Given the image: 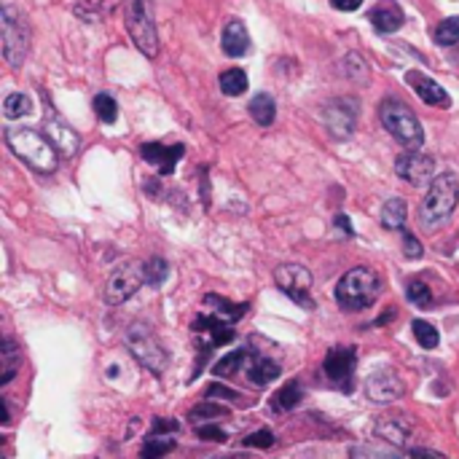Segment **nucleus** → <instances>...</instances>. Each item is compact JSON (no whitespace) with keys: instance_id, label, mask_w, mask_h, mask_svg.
I'll list each match as a JSON object with an SVG mask.
<instances>
[{"instance_id":"22","label":"nucleus","mask_w":459,"mask_h":459,"mask_svg":"<svg viewBox=\"0 0 459 459\" xmlns=\"http://www.w3.org/2000/svg\"><path fill=\"white\" fill-rule=\"evenodd\" d=\"M118 0H78L73 5V13L83 22H102L116 11Z\"/></svg>"},{"instance_id":"14","label":"nucleus","mask_w":459,"mask_h":459,"mask_svg":"<svg viewBox=\"0 0 459 459\" xmlns=\"http://www.w3.org/2000/svg\"><path fill=\"white\" fill-rule=\"evenodd\" d=\"M406 83L414 89V94H417L425 105H433V108H452V94H449L436 78H430L428 73L409 70V73H406Z\"/></svg>"},{"instance_id":"7","label":"nucleus","mask_w":459,"mask_h":459,"mask_svg":"<svg viewBox=\"0 0 459 459\" xmlns=\"http://www.w3.org/2000/svg\"><path fill=\"white\" fill-rule=\"evenodd\" d=\"M126 30L134 40V46L145 56L159 54V35H156V19H153V0H126Z\"/></svg>"},{"instance_id":"13","label":"nucleus","mask_w":459,"mask_h":459,"mask_svg":"<svg viewBox=\"0 0 459 459\" xmlns=\"http://www.w3.org/2000/svg\"><path fill=\"white\" fill-rule=\"evenodd\" d=\"M355 116H358V108L350 100H333L323 108V121L336 140H347L352 134Z\"/></svg>"},{"instance_id":"17","label":"nucleus","mask_w":459,"mask_h":459,"mask_svg":"<svg viewBox=\"0 0 459 459\" xmlns=\"http://www.w3.org/2000/svg\"><path fill=\"white\" fill-rule=\"evenodd\" d=\"M186 153V145L175 143V145H161V143H145L140 148V156L145 164H153L161 175H172L178 161L183 159Z\"/></svg>"},{"instance_id":"28","label":"nucleus","mask_w":459,"mask_h":459,"mask_svg":"<svg viewBox=\"0 0 459 459\" xmlns=\"http://www.w3.org/2000/svg\"><path fill=\"white\" fill-rule=\"evenodd\" d=\"M204 304L207 307H215V315L223 317V320H229V323L245 317V312H247V304H231V301H226L221 296H204Z\"/></svg>"},{"instance_id":"16","label":"nucleus","mask_w":459,"mask_h":459,"mask_svg":"<svg viewBox=\"0 0 459 459\" xmlns=\"http://www.w3.org/2000/svg\"><path fill=\"white\" fill-rule=\"evenodd\" d=\"M395 172H398V178H403L411 186H425V183H430V178L436 172V161L425 153L409 151L395 161Z\"/></svg>"},{"instance_id":"42","label":"nucleus","mask_w":459,"mask_h":459,"mask_svg":"<svg viewBox=\"0 0 459 459\" xmlns=\"http://www.w3.org/2000/svg\"><path fill=\"white\" fill-rule=\"evenodd\" d=\"M161 433H178V422L175 420H156L151 428V436H161Z\"/></svg>"},{"instance_id":"26","label":"nucleus","mask_w":459,"mask_h":459,"mask_svg":"<svg viewBox=\"0 0 459 459\" xmlns=\"http://www.w3.org/2000/svg\"><path fill=\"white\" fill-rule=\"evenodd\" d=\"M218 83H221V91H223L226 97H237V94H245V91H247V83H250V81H247V73H245V70L231 67V70L221 73Z\"/></svg>"},{"instance_id":"39","label":"nucleus","mask_w":459,"mask_h":459,"mask_svg":"<svg viewBox=\"0 0 459 459\" xmlns=\"http://www.w3.org/2000/svg\"><path fill=\"white\" fill-rule=\"evenodd\" d=\"M245 446H258V449H269V446H274V436L269 433V430H258V433H250L245 441H242Z\"/></svg>"},{"instance_id":"9","label":"nucleus","mask_w":459,"mask_h":459,"mask_svg":"<svg viewBox=\"0 0 459 459\" xmlns=\"http://www.w3.org/2000/svg\"><path fill=\"white\" fill-rule=\"evenodd\" d=\"M145 282V272L140 264H121L113 269V274L105 282V304L108 307H118L126 299H132L137 293V288Z\"/></svg>"},{"instance_id":"12","label":"nucleus","mask_w":459,"mask_h":459,"mask_svg":"<svg viewBox=\"0 0 459 459\" xmlns=\"http://www.w3.org/2000/svg\"><path fill=\"white\" fill-rule=\"evenodd\" d=\"M355 366H358V355L352 347H333L323 360V374L331 385L350 387L355 377Z\"/></svg>"},{"instance_id":"27","label":"nucleus","mask_w":459,"mask_h":459,"mask_svg":"<svg viewBox=\"0 0 459 459\" xmlns=\"http://www.w3.org/2000/svg\"><path fill=\"white\" fill-rule=\"evenodd\" d=\"M382 223L390 231H403L406 229V202L403 199H390L382 210Z\"/></svg>"},{"instance_id":"10","label":"nucleus","mask_w":459,"mask_h":459,"mask_svg":"<svg viewBox=\"0 0 459 459\" xmlns=\"http://www.w3.org/2000/svg\"><path fill=\"white\" fill-rule=\"evenodd\" d=\"M274 282H277V288L290 301H296V304H301L307 309H315V301L309 296V290H312V274H309V269H304L299 264H282L274 272Z\"/></svg>"},{"instance_id":"25","label":"nucleus","mask_w":459,"mask_h":459,"mask_svg":"<svg viewBox=\"0 0 459 459\" xmlns=\"http://www.w3.org/2000/svg\"><path fill=\"white\" fill-rule=\"evenodd\" d=\"M247 363H250V352L247 350H234V352H229L226 358H221L212 366V374L215 377H237L242 368H247Z\"/></svg>"},{"instance_id":"40","label":"nucleus","mask_w":459,"mask_h":459,"mask_svg":"<svg viewBox=\"0 0 459 459\" xmlns=\"http://www.w3.org/2000/svg\"><path fill=\"white\" fill-rule=\"evenodd\" d=\"M403 253L414 261V258H422V245H420V239L414 237V234H406L403 237Z\"/></svg>"},{"instance_id":"6","label":"nucleus","mask_w":459,"mask_h":459,"mask_svg":"<svg viewBox=\"0 0 459 459\" xmlns=\"http://www.w3.org/2000/svg\"><path fill=\"white\" fill-rule=\"evenodd\" d=\"M0 38H3V56L11 67H22L30 51V40H32V27L30 19L16 8V5H5L0 11Z\"/></svg>"},{"instance_id":"35","label":"nucleus","mask_w":459,"mask_h":459,"mask_svg":"<svg viewBox=\"0 0 459 459\" xmlns=\"http://www.w3.org/2000/svg\"><path fill=\"white\" fill-rule=\"evenodd\" d=\"M175 449V441L172 438H161V436H151L145 444H143V449H140V455L143 457H151V459H159L164 457V455H169Z\"/></svg>"},{"instance_id":"43","label":"nucleus","mask_w":459,"mask_h":459,"mask_svg":"<svg viewBox=\"0 0 459 459\" xmlns=\"http://www.w3.org/2000/svg\"><path fill=\"white\" fill-rule=\"evenodd\" d=\"M331 5L336 11H358L363 5V0H331Z\"/></svg>"},{"instance_id":"31","label":"nucleus","mask_w":459,"mask_h":459,"mask_svg":"<svg viewBox=\"0 0 459 459\" xmlns=\"http://www.w3.org/2000/svg\"><path fill=\"white\" fill-rule=\"evenodd\" d=\"M94 113H97V118L102 121V124H113L116 118H118V102L113 100V94H108V91H100L97 97H94Z\"/></svg>"},{"instance_id":"18","label":"nucleus","mask_w":459,"mask_h":459,"mask_svg":"<svg viewBox=\"0 0 459 459\" xmlns=\"http://www.w3.org/2000/svg\"><path fill=\"white\" fill-rule=\"evenodd\" d=\"M368 19H371V24H374L379 32H385V35L398 32V30L406 24V13H403V8H401L395 0H379V3L368 11Z\"/></svg>"},{"instance_id":"29","label":"nucleus","mask_w":459,"mask_h":459,"mask_svg":"<svg viewBox=\"0 0 459 459\" xmlns=\"http://www.w3.org/2000/svg\"><path fill=\"white\" fill-rule=\"evenodd\" d=\"M301 387H299V382H288L274 398H272V409L274 411H293L299 403H301Z\"/></svg>"},{"instance_id":"34","label":"nucleus","mask_w":459,"mask_h":459,"mask_svg":"<svg viewBox=\"0 0 459 459\" xmlns=\"http://www.w3.org/2000/svg\"><path fill=\"white\" fill-rule=\"evenodd\" d=\"M143 272H145V282H148L151 288H159V285L169 277V266H167L164 258H151V261H145V264H143Z\"/></svg>"},{"instance_id":"44","label":"nucleus","mask_w":459,"mask_h":459,"mask_svg":"<svg viewBox=\"0 0 459 459\" xmlns=\"http://www.w3.org/2000/svg\"><path fill=\"white\" fill-rule=\"evenodd\" d=\"M411 457H444L441 452H433V449H409Z\"/></svg>"},{"instance_id":"37","label":"nucleus","mask_w":459,"mask_h":459,"mask_svg":"<svg viewBox=\"0 0 459 459\" xmlns=\"http://www.w3.org/2000/svg\"><path fill=\"white\" fill-rule=\"evenodd\" d=\"M406 296H409V301H411L414 307H428V304L433 301V293H430V288H428L422 280H414V282H409V288H406Z\"/></svg>"},{"instance_id":"24","label":"nucleus","mask_w":459,"mask_h":459,"mask_svg":"<svg viewBox=\"0 0 459 459\" xmlns=\"http://www.w3.org/2000/svg\"><path fill=\"white\" fill-rule=\"evenodd\" d=\"M247 110H250L253 121L261 124V126H272L274 118H277V102H274V97L266 94V91H264V94H255V97L250 100Z\"/></svg>"},{"instance_id":"33","label":"nucleus","mask_w":459,"mask_h":459,"mask_svg":"<svg viewBox=\"0 0 459 459\" xmlns=\"http://www.w3.org/2000/svg\"><path fill=\"white\" fill-rule=\"evenodd\" d=\"M433 38H436L438 46H455V43H459V16L444 19V22L436 27Z\"/></svg>"},{"instance_id":"15","label":"nucleus","mask_w":459,"mask_h":459,"mask_svg":"<svg viewBox=\"0 0 459 459\" xmlns=\"http://www.w3.org/2000/svg\"><path fill=\"white\" fill-rule=\"evenodd\" d=\"M403 395V382L398 379L395 371L390 368H382V371H374L368 379H366V398L374 401V403H393Z\"/></svg>"},{"instance_id":"3","label":"nucleus","mask_w":459,"mask_h":459,"mask_svg":"<svg viewBox=\"0 0 459 459\" xmlns=\"http://www.w3.org/2000/svg\"><path fill=\"white\" fill-rule=\"evenodd\" d=\"M382 293V282L379 277L366 269V266H358V269H350L339 285H336V304L347 312H363L368 309Z\"/></svg>"},{"instance_id":"19","label":"nucleus","mask_w":459,"mask_h":459,"mask_svg":"<svg viewBox=\"0 0 459 459\" xmlns=\"http://www.w3.org/2000/svg\"><path fill=\"white\" fill-rule=\"evenodd\" d=\"M221 46L229 56H245L250 51V35L242 22H229L221 38Z\"/></svg>"},{"instance_id":"36","label":"nucleus","mask_w":459,"mask_h":459,"mask_svg":"<svg viewBox=\"0 0 459 459\" xmlns=\"http://www.w3.org/2000/svg\"><path fill=\"white\" fill-rule=\"evenodd\" d=\"M226 414L229 411L223 406H218V403H202V406H194L188 417H191L194 425H199V422H215V420H221Z\"/></svg>"},{"instance_id":"5","label":"nucleus","mask_w":459,"mask_h":459,"mask_svg":"<svg viewBox=\"0 0 459 459\" xmlns=\"http://www.w3.org/2000/svg\"><path fill=\"white\" fill-rule=\"evenodd\" d=\"M132 358L151 374L161 377L169 366V355L164 350V344L159 342V336L153 333V328L148 323H132L126 328V336H124Z\"/></svg>"},{"instance_id":"32","label":"nucleus","mask_w":459,"mask_h":459,"mask_svg":"<svg viewBox=\"0 0 459 459\" xmlns=\"http://www.w3.org/2000/svg\"><path fill=\"white\" fill-rule=\"evenodd\" d=\"M411 328H414V336H417V342H420L422 350H436V347H438L441 336H438V328H436L433 323H428V320H414Z\"/></svg>"},{"instance_id":"21","label":"nucleus","mask_w":459,"mask_h":459,"mask_svg":"<svg viewBox=\"0 0 459 459\" xmlns=\"http://www.w3.org/2000/svg\"><path fill=\"white\" fill-rule=\"evenodd\" d=\"M377 436L382 441H390L395 446H406L411 438V425L403 417H387L377 425Z\"/></svg>"},{"instance_id":"23","label":"nucleus","mask_w":459,"mask_h":459,"mask_svg":"<svg viewBox=\"0 0 459 459\" xmlns=\"http://www.w3.org/2000/svg\"><path fill=\"white\" fill-rule=\"evenodd\" d=\"M247 379L253 382V385H258V387H266V385H272L274 379H280V366L274 363V360H269V358H250V363H247Z\"/></svg>"},{"instance_id":"30","label":"nucleus","mask_w":459,"mask_h":459,"mask_svg":"<svg viewBox=\"0 0 459 459\" xmlns=\"http://www.w3.org/2000/svg\"><path fill=\"white\" fill-rule=\"evenodd\" d=\"M32 113V100L22 91H13L3 100V116L5 118H22V116H30Z\"/></svg>"},{"instance_id":"8","label":"nucleus","mask_w":459,"mask_h":459,"mask_svg":"<svg viewBox=\"0 0 459 459\" xmlns=\"http://www.w3.org/2000/svg\"><path fill=\"white\" fill-rule=\"evenodd\" d=\"M191 336H194V342H196V347H199V360L204 363V358H207L212 350H218V347L234 342V328H231L229 320H223V317H218V315H204V312H202V315H196V320H194V325H191Z\"/></svg>"},{"instance_id":"45","label":"nucleus","mask_w":459,"mask_h":459,"mask_svg":"<svg viewBox=\"0 0 459 459\" xmlns=\"http://www.w3.org/2000/svg\"><path fill=\"white\" fill-rule=\"evenodd\" d=\"M336 226H339L342 231H347V234L352 237V226H350V218H347V215H339V218H336Z\"/></svg>"},{"instance_id":"4","label":"nucleus","mask_w":459,"mask_h":459,"mask_svg":"<svg viewBox=\"0 0 459 459\" xmlns=\"http://www.w3.org/2000/svg\"><path fill=\"white\" fill-rule=\"evenodd\" d=\"M382 126L409 151H420L425 145V129L417 118V113L403 105L401 100H385L379 108Z\"/></svg>"},{"instance_id":"38","label":"nucleus","mask_w":459,"mask_h":459,"mask_svg":"<svg viewBox=\"0 0 459 459\" xmlns=\"http://www.w3.org/2000/svg\"><path fill=\"white\" fill-rule=\"evenodd\" d=\"M196 433H199L202 441H210V444H226L229 441V436L221 428H215V425H199Z\"/></svg>"},{"instance_id":"11","label":"nucleus","mask_w":459,"mask_h":459,"mask_svg":"<svg viewBox=\"0 0 459 459\" xmlns=\"http://www.w3.org/2000/svg\"><path fill=\"white\" fill-rule=\"evenodd\" d=\"M43 132L48 134V140L56 145V151H59L65 159H70V156L78 151V145H81L78 134L59 118V113L54 110V105H51L48 97H43Z\"/></svg>"},{"instance_id":"2","label":"nucleus","mask_w":459,"mask_h":459,"mask_svg":"<svg viewBox=\"0 0 459 459\" xmlns=\"http://www.w3.org/2000/svg\"><path fill=\"white\" fill-rule=\"evenodd\" d=\"M457 202H459V183L455 175H438L433 183H430V188H428V194H425V202H422V207H420V223H422V229L425 231H436V229H441L449 218H452V212L457 210Z\"/></svg>"},{"instance_id":"1","label":"nucleus","mask_w":459,"mask_h":459,"mask_svg":"<svg viewBox=\"0 0 459 459\" xmlns=\"http://www.w3.org/2000/svg\"><path fill=\"white\" fill-rule=\"evenodd\" d=\"M5 145L13 151V156H19L35 172L51 175L59 167L56 145L48 140L46 132H38L32 126H11L5 129Z\"/></svg>"},{"instance_id":"41","label":"nucleus","mask_w":459,"mask_h":459,"mask_svg":"<svg viewBox=\"0 0 459 459\" xmlns=\"http://www.w3.org/2000/svg\"><path fill=\"white\" fill-rule=\"evenodd\" d=\"M204 395H210V398H223V401H234V398H237V393L229 390V387H223V385H210Z\"/></svg>"},{"instance_id":"20","label":"nucleus","mask_w":459,"mask_h":459,"mask_svg":"<svg viewBox=\"0 0 459 459\" xmlns=\"http://www.w3.org/2000/svg\"><path fill=\"white\" fill-rule=\"evenodd\" d=\"M22 368V350L13 339H3L0 344V385L13 382V377Z\"/></svg>"}]
</instances>
